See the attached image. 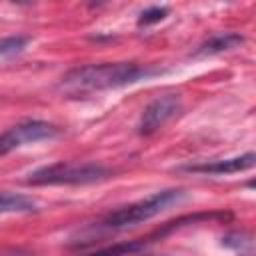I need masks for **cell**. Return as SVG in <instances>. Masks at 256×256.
<instances>
[{"mask_svg": "<svg viewBox=\"0 0 256 256\" xmlns=\"http://www.w3.org/2000/svg\"><path fill=\"white\" fill-rule=\"evenodd\" d=\"M160 68L142 66L138 62H102L84 64L68 70L60 78V90L66 94H90L102 90H114L140 80H148L160 74Z\"/></svg>", "mask_w": 256, "mask_h": 256, "instance_id": "6da1fadb", "label": "cell"}, {"mask_svg": "<svg viewBox=\"0 0 256 256\" xmlns=\"http://www.w3.org/2000/svg\"><path fill=\"white\" fill-rule=\"evenodd\" d=\"M188 198V194L182 190V188H166V190H160V192H154L142 200H136L128 206H122L118 210H112L108 212L98 224L96 228L98 230H104V232H118V230H126V228H132V226H138L154 216H158L160 212L168 210L170 206L174 204H180Z\"/></svg>", "mask_w": 256, "mask_h": 256, "instance_id": "7a4b0ae2", "label": "cell"}, {"mask_svg": "<svg viewBox=\"0 0 256 256\" xmlns=\"http://www.w3.org/2000/svg\"><path fill=\"white\" fill-rule=\"evenodd\" d=\"M112 176V170L98 162H54L40 166L24 180L30 186H82L104 182Z\"/></svg>", "mask_w": 256, "mask_h": 256, "instance_id": "3957f363", "label": "cell"}, {"mask_svg": "<svg viewBox=\"0 0 256 256\" xmlns=\"http://www.w3.org/2000/svg\"><path fill=\"white\" fill-rule=\"evenodd\" d=\"M60 134H62V130L56 124L46 122V120L18 122L0 134V156H6L12 150L26 146V144H34V142H42V140H54Z\"/></svg>", "mask_w": 256, "mask_h": 256, "instance_id": "277c9868", "label": "cell"}, {"mask_svg": "<svg viewBox=\"0 0 256 256\" xmlns=\"http://www.w3.org/2000/svg\"><path fill=\"white\" fill-rule=\"evenodd\" d=\"M180 110H182V98L178 94L158 96L144 108V112L138 120V134L150 136V134L158 132L164 124H168L172 118H176L180 114Z\"/></svg>", "mask_w": 256, "mask_h": 256, "instance_id": "5b68a950", "label": "cell"}, {"mask_svg": "<svg viewBox=\"0 0 256 256\" xmlns=\"http://www.w3.org/2000/svg\"><path fill=\"white\" fill-rule=\"evenodd\" d=\"M188 224H194V218L188 214V216H180L176 220H170L166 224H162L158 230H154L152 234L144 236V238H138V240H128V242H118V244H112V246H106V248H100L92 254H86V256H134L138 254L140 250H144L148 244L156 242V240H162L164 236L172 234L174 230L182 228V226H188Z\"/></svg>", "mask_w": 256, "mask_h": 256, "instance_id": "8992f818", "label": "cell"}, {"mask_svg": "<svg viewBox=\"0 0 256 256\" xmlns=\"http://www.w3.org/2000/svg\"><path fill=\"white\" fill-rule=\"evenodd\" d=\"M254 152H246L242 156H234V158H222V160H208V162H198V164H186L180 166L178 170L182 172H190V174H214V176H222V174H236V172H244L250 170L254 166Z\"/></svg>", "mask_w": 256, "mask_h": 256, "instance_id": "52a82bcc", "label": "cell"}, {"mask_svg": "<svg viewBox=\"0 0 256 256\" xmlns=\"http://www.w3.org/2000/svg\"><path fill=\"white\" fill-rule=\"evenodd\" d=\"M244 44V36L240 32H216L212 36H208L202 44H198V48L192 52L194 58H206V56H216L228 50H234L238 46Z\"/></svg>", "mask_w": 256, "mask_h": 256, "instance_id": "ba28073f", "label": "cell"}, {"mask_svg": "<svg viewBox=\"0 0 256 256\" xmlns=\"http://www.w3.org/2000/svg\"><path fill=\"white\" fill-rule=\"evenodd\" d=\"M38 212V202L32 196L0 190V214H32Z\"/></svg>", "mask_w": 256, "mask_h": 256, "instance_id": "9c48e42d", "label": "cell"}, {"mask_svg": "<svg viewBox=\"0 0 256 256\" xmlns=\"http://www.w3.org/2000/svg\"><path fill=\"white\" fill-rule=\"evenodd\" d=\"M222 246L232 250L234 254H240V256H252L254 254V240L248 232H242V230H232V232L224 234Z\"/></svg>", "mask_w": 256, "mask_h": 256, "instance_id": "30bf717a", "label": "cell"}, {"mask_svg": "<svg viewBox=\"0 0 256 256\" xmlns=\"http://www.w3.org/2000/svg\"><path fill=\"white\" fill-rule=\"evenodd\" d=\"M30 42V36L26 34H12L0 38V58H8L14 54H20Z\"/></svg>", "mask_w": 256, "mask_h": 256, "instance_id": "8fae6325", "label": "cell"}, {"mask_svg": "<svg viewBox=\"0 0 256 256\" xmlns=\"http://www.w3.org/2000/svg\"><path fill=\"white\" fill-rule=\"evenodd\" d=\"M168 12H170L168 6H150V8H146V10L140 12L136 24H138L140 28H142V26H150V24H158V22H162V20L168 16Z\"/></svg>", "mask_w": 256, "mask_h": 256, "instance_id": "7c38bea8", "label": "cell"}, {"mask_svg": "<svg viewBox=\"0 0 256 256\" xmlns=\"http://www.w3.org/2000/svg\"><path fill=\"white\" fill-rule=\"evenodd\" d=\"M0 256H30L28 252H8V254H0Z\"/></svg>", "mask_w": 256, "mask_h": 256, "instance_id": "4fadbf2b", "label": "cell"}, {"mask_svg": "<svg viewBox=\"0 0 256 256\" xmlns=\"http://www.w3.org/2000/svg\"><path fill=\"white\" fill-rule=\"evenodd\" d=\"M144 256H168V254H144Z\"/></svg>", "mask_w": 256, "mask_h": 256, "instance_id": "5bb4252c", "label": "cell"}]
</instances>
